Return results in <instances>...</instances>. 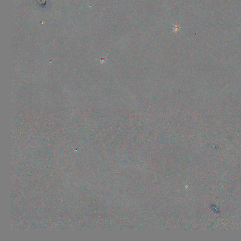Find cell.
<instances>
[{"label":"cell","instance_id":"1","mask_svg":"<svg viewBox=\"0 0 241 241\" xmlns=\"http://www.w3.org/2000/svg\"><path fill=\"white\" fill-rule=\"evenodd\" d=\"M180 28V27L179 26V25H174V31L175 32L178 31Z\"/></svg>","mask_w":241,"mask_h":241}]
</instances>
